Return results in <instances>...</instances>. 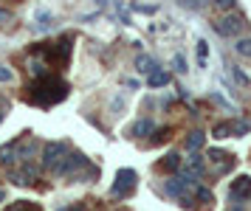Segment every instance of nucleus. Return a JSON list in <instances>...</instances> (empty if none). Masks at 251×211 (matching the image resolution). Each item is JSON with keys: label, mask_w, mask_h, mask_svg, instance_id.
Returning a JSON list of instances; mask_svg holds the SVG:
<instances>
[{"label": "nucleus", "mask_w": 251, "mask_h": 211, "mask_svg": "<svg viewBox=\"0 0 251 211\" xmlns=\"http://www.w3.org/2000/svg\"><path fill=\"white\" fill-rule=\"evenodd\" d=\"M155 169H158V172H178V169H181V155H175V152L164 155L158 164H155Z\"/></svg>", "instance_id": "obj_7"}, {"label": "nucleus", "mask_w": 251, "mask_h": 211, "mask_svg": "<svg viewBox=\"0 0 251 211\" xmlns=\"http://www.w3.org/2000/svg\"><path fill=\"white\" fill-rule=\"evenodd\" d=\"M172 65H175V70H178V73H186V59H183L181 54L172 59Z\"/></svg>", "instance_id": "obj_19"}, {"label": "nucleus", "mask_w": 251, "mask_h": 211, "mask_svg": "<svg viewBox=\"0 0 251 211\" xmlns=\"http://www.w3.org/2000/svg\"><path fill=\"white\" fill-rule=\"evenodd\" d=\"M203 141H206V135L201 133V130H195V133H189V138H186V149H201L203 146Z\"/></svg>", "instance_id": "obj_11"}, {"label": "nucleus", "mask_w": 251, "mask_h": 211, "mask_svg": "<svg viewBox=\"0 0 251 211\" xmlns=\"http://www.w3.org/2000/svg\"><path fill=\"white\" fill-rule=\"evenodd\" d=\"M206 56H209V45L201 40V43H198V62H201V65H206Z\"/></svg>", "instance_id": "obj_17"}, {"label": "nucleus", "mask_w": 251, "mask_h": 211, "mask_svg": "<svg viewBox=\"0 0 251 211\" xmlns=\"http://www.w3.org/2000/svg\"><path fill=\"white\" fill-rule=\"evenodd\" d=\"M203 3H206V0H181L183 9H192V11H198L201 6H203Z\"/></svg>", "instance_id": "obj_18"}, {"label": "nucleus", "mask_w": 251, "mask_h": 211, "mask_svg": "<svg viewBox=\"0 0 251 211\" xmlns=\"http://www.w3.org/2000/svg\"><path fill=\"white\" fill-rule=\"evenodd\" d=\"M71 149L68 144H62V141H54V144H48L46 149H43V166L51 169L54 175L59 172V166H62V161H65V155H68Z\"/></svg>", "instance_id": "obj_2"}, {"label": "nucleus", "mask_w": 251, "mask_h": 211, "mask_svg": "<svg viewBox=\"0 0 251 211\" xmlns=\"http://www.w3.org/2000/svg\"><path fill=\"white\" fill-rule=\"evenodd\" d=\"M209 161L217 166V175H226L228 169H234V155H228L223 149H209Z\"/></svg>", "instance_id": "obj_6"}, {"label": "nucleus", "mask_w": 251, "mask_h": 211, "mask_svg": "<svg viewBox=\"0 0 251 211\" xmlns=\"http://www.w3.org/2000/svg\"><path fill=\"white\" fill-rule=\"evenodd\" d=\"M167 82H170V76H167L164 70H150L147 73V85L150 88H164Z\"/></svg>", "instance_id": "obj_10"}, {"label": "nucleus", "mask_w": 251, "mask_h": 211, "mask_svg": "<svg viewBox=\"0 0 251 211\" xmlns=\"http://www.w3.org/2000/svg\"><path fill=\"white\" fill-rule=\"evenodd\" d=\"M68 96V82L59 76H34L28 85H25L23 99L31 101V104H40V107H51V104H59V101Z\"/></svg>", "instance_id": "obj_1"}, {"label": "nucleus", "mask_w": 251, "mask_h": 211, "mask_svg": "<svg viewBox=\"0 0 251 211\" xmlns=\"http://www.w3.org/2000/svg\"><path fill=\"white\" fill-rule=\"evenodd\" d=\"M0 121H3V113H0Z\"/></svg>", "instance_id": "obj_24"}, {"label": "nucleus", "mask_w": 251, "mask_h": 211, "mask_svg": "<svg viewBox=\"0 0 251 211\" xmlns=\"http://www.w3.org/2000/svg\"><path fill=\"white\" fill-rule=\"evenodd\" d=\"M195 200L203 203V209H212V203H215V194L206 189V186H195Z\"/></svg>", "instance_id": "obj_8"}, {"label": "nucleus", "mask_w": 251, "mask_h": 211, "mask_svg": "<svg viewBox=\"0 0 251 211\" xmlns=\"http://www.w3.org/2000/svg\"><path fill=\"white\" fill-rule=\"evenodd\" d=\"M152 135H155V138H150V141H147V146L167 144V141L172 138V127H164V130H152Z\"/></svg>", "instance_id": "obj_9"}, {"label": "nucleus", "mask_w": 251, "mask_h": 211, "mask_svg": "<svg viewBox=\"0 0 251 211\" xmlns=\"http://www.w3.org/2000/svg\"><path fill=\"white\" fill-rule=\"evenodd\" d=\"M136 191V172L133 169H119L116 172V183H113V197L127 200Z\"/></svg>", "instance_id": "obj_3"}, {"label": "nucleus", "mask_w": 251, "mask_h": 211, "mask_svg": "<svg viewBox=\"0 0 251 211\" xmlns=\"http://www.w3.org/2000/svg\"><path fill=\"white\" fill-rule=\"evenodd\" d=\"M246 25H249V23L243 20L240 14H226V17H220V20L215 23V31L220 34V37H240V34L246 31Z\"/></svg>", "instance_id": "obj_4"}, {"label": "nucleus", "mask_w": 251, "mask_h": 211, "mask_svg": "<svg viewBox=\"0 0 251 211\" xmlns=\"http://www.w3.org/2000/svg\"><path fill=\"white\" fill-rule=\"evenodd\" d=\"M138 70H141V73H150V70H155V62H152V59H150V56H138Z\"/></svg>", "instance_id": "obj_16"}, {"label": "nucleus", "mask_w": 251, "mask_h": 211, "mask_svg": "<svg viewBox=\"0 0 251 211\" xmlns=\"http://www.w3.org/2000/svg\"><path fill=\"white\" fill-rule=\"evenodd\" d=\"M217 6H220V9H226V11H231V6H234V0H215Z\"/></svg>", "instance_id": "obj_22"}, {"label": "nucleus", "mask_w": 251, "mask_h": 211, "mask_svg": "<svg viewBox=\"0 0 251 211\" xmlns=\"http://www.w3.org/2000/svg\"><path fill=\"white\" fill-rule=\"evenodd\" d=\"M212 135H215V138H228V135H231V121L215 124V127H212Z\"/></svg>", "instance_id": "obj_13"}, {"label": "nucleus", "mask_w": 251, "mask_h": 211, "mask_svg": "<svg viewBox=\"0 0 251 211\" xmlns=\"http://www.w3.org/2000/svg\"><path fill=\"white\" fill-rule=\"evenodd\" d=\"M231 73H234V79H237L240 85H249V76H246L243 70H237V68H231Z\"/></svg>", "instance_id": "obj_20"}, {"label": "nucleus", "mask_w": 251, "mask_h": 211, "mask_svg": "<svg viewBox=\"0 0 251 211\" xmlns=\"http://www.w3.org/2000/svg\"><path fill=\"white\" fill-rule=\"evenodd\" d=\"M152 130H155V124L150 121V118H144V121H138L136 127H133V135H138V138H141V135H150Z\"/></svg>", "instance_id": "obj_12"}, {"label": "nucleus", "mask_w": 251, "mask_h": 211, "mask_svg": "<svg viewBox=\"0 0 251 211\" xmlns=\"http://www.w3.org/2000/svg\"><path fill=\"white\" fill-rule=\"evenodd\" d=\"M9 79H12V70L6 65H0V82H9Z\"/></svg>", "instance_id": "obj_21"}, {"label": "nucleus", "mask_w": 251, "mask_h": 211, "mask_svg": "<svg viewBox=\"0 0 251 211\" xmlns=\"http://www.w3.org/2000/svg\"><path fill=\"white\" fill-rule=\"evenodd\" d=\"M234 51H237L240 56H251V40H249V37H243V40H237V45H234Z\"/></svg>", "instance_id": "obj_15"}, {"label": "nucleus", "mask_w": 251, "mask_h": 211, "mask_svg": "<svg viewBox=\"0 0 251 211\" xmlns=\"http://www.w3.org/2000/svg\"><path fill=\"white\" fill-rule=\"evenodd\" d=\"M228 197L237 203V206L249 200L251 197V178L249 175H240V178L231 180V186H228Z\"/></svg>", "instance_id": "obj_5"}, {"label": "nucleus", "mask_w": 251, "mask_h": 211, "mask_svg": "<svg viewBox=\"0 0 251 211\" xmlns=\"http://www.w3.org/2000/svg\"><path fill=\"white\" fill-rule=\"evenodd\" d=\"M6 211H43V209H40L37 203H25V200H17V203H12V206H9V209H6Z\"/></svg>", "instance_id": "obj_14"}, {"label": "nucleus", "mask_w": 251, "mask_h": 211, "mask_svg": "<svg viewBox=\"0 0 251 211\" xmlns=\"http://www.w3.org/2000/svg\"><path fill=\"white\" fill-rule=\"evenodd\" d=\"M3 197H6V194H3V191H0V200H3Z\"/></svg>", "instance_id": "obj_23"}]
</instances>
